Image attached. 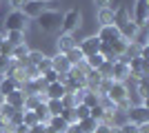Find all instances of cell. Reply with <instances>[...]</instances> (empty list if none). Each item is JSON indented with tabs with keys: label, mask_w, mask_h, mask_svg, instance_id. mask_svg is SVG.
I'll list each match as a JSON object with an SVG mask.
<instances>
[{
	"label": "cell",
	"mask_w": 149,
	"mask_h": 133,
	"mask_svg": "<svg viewBox=\"0 0 149 133\" xmlns=\"http://www.w3.org/2000/svg\"><path fill=\"white\" fill-rule=\"evenodd\" d=\"M2 25H5V31H25L27 29V18L20 9H11V11L5 16Z\"/></svg>",
	"instance_id": "7a4b0ae2"
},
{
	"label": "cell",
	"mask_w": 149,
	"mask_h": 133,
	"mask_svg": "<svg viewBox=\"0 0 149 133\" xmlns=\"http://www.w3.org/2000/svg\"><path fill=\"white\" fill-rule=\"evenodd\" d=\"M38 104H42L40 95H25V104H22V109H25V111H33Z\"/></svg>",
	"instance_id": "83f0119b"
},
{
	"label": "cell",
	"mask_w": 149,
	"mask_h": 133,
	"mask_svg": "<svg viewBox=\"0 0 149 133\" xmlns=\"http://www.w3.org/2000/svg\"><path fill=\"white\" fill-rule=\"evenodd\" d=\"M5 42V33H0V44Z\"/></svg>",
	"instance_id": "f907efd6"
},
{
	"label": "cell",
	"mask_w": 149,
	"mask_h": 133,
	"mask_svg": "<svg viewBox=\"0 0 149 133\" xmlns=\"http://www.w3.org/2000/svg\"><path fill=\"white\" fill-rule=\"evenodd\" d=\"M118 29V33H120V38L123 40H127V42H131V40H136L138 38V33H140V29L136 27V22L134 20H127V22H123L120 27H116Z\"/></svg>",
	"instance_id": "8fae6325"
},
{
	"label": "cell",
	"mask_w": 149,
	"mask_h": 133,
	"mask_svg": "<svg viewBox=\"0 0 149 133\" xmlns=\"http://www.w3.org/2000/svg\"><path fill=\"white\" fill-rule=\"evenodd\" d=\"M78 124V129H80V133H96V127H98L100 122H96L93 118H85V120L76 122Z\"/></svg>",
	"instance_id": "7402d4cb"
},
{
	"label": "cell",
	"mask_w": 149,
	"mask_h": 133,
	"mask_svg": "<svg viewBox=\"0 0 149 133\" xmlns=\"http://www.w3.org/2000/svg\"><path fill=\"white\" fill-rule=\"evenodd\" d=\"M102 62H105V58L100 56V53H96V56H87V58H85V64H87L91 71H98V67H100Z\"/></svg>",
	"instance_id": "4316f807"
},
{
	"label": "cell",
	"mask_w": 149,
	"mask_h": 133,
	"mask_svg": "<svg viewBox=\"0 0 149 133\" xmlns=\"http://www.w3.org/2000/svg\"><path fill=\"white\" fill-rule=\"evenodd\" d=\"M111 84H113V80H111V78H102V82L98 84V91H96V93H98L100 98H102V95H107V91L111 89Z\"/></svg>",
	"instance_id": "4dcf8cb0"
},
{
	"label": "cell",
	"mask_w": 149,
	"mask_h": 133,
	"mask_svg": "<svg viewBox=\"0 0 149 133\" xmlns=\"http://www.w3.org/2000/svg\"><path fill=\"white\" fill-rule=\"evenodd\" d=\"M129 64L123 62V60H116V62L111 64V80L113 82H127L129 80Z\"/></svg>",
	"instance_id": "30bf717a"
},
{
	"label": "cell",
	"mask_w": 149,
	"mask_h": 133,
	"mask_svg": "<svg viewBox=\"0 0 149 133\" xmlns=\"http://www.w3.org/2000/svg\"><path fill=\"white\" fill-rule=\"evenodd\" d=\"M82 104L85 107H96V104H100V95L96 93V91H89V89H85V95H82Z\"/></svg>",
	"instance_id": "603a6c76"
},
{
	"label": "cell",
	"mask_w": 149,
	"mask_h": 133,
	"mask_svg": "<svg viewBox=\"0 0 149 133\" xmlns=\"http://www.w3.org/2000/svg\"><path fill=\"white\" fill-rule=\"evenodd\" d=\"M147 71H149V64L145 58H131L129 60V78H136V80H140V78L147 76Z\"/></svg>",
	"instance_id": "9c48e42d"
},
{
	"label": "cell",
	"mask_w": 149,
	"mask_h": 133,
	"mask_svg": "<svg viewBox=\"0 0 149 133\" xmlns=\"http://www.w3.org/2000/svg\"><path fill=\"white\" fill-rule=\"evenodd\" d=\"M96 18H98L100 27L113 25V7H102V9H98V13H96Z\"/></svg>",
	"instance_id": "e0dca14e"
},
{
	"label": "cell",
	"mask_w": 149,
	"mask_h": 133,
	"mask_svg": "<svg viewBox=\"0 0 149 133\" xmlns=\"http://www.w3.org/2000/svg\"><path fill=\"white\" fill-rule=\"evenodd\" d=\"M127 122H131V124H145V122H149V107H143V104H138V107H131L129 111H127Z\"/></svg>",
	"instance_id": "8992f818"
},
{
	"label": "cell",
	"mask_w": 149,
	"mask_h": 133,
	"mask_svg": "<svg viewBox=\"0 0 149 133\" xmlns=\"http://www.w3.org/2000/svg\"><path fill=\"white\" fill-rule=\"evenodd\" d=\"M49 69H51V58L47 56V58H45V60H42V62L38 64V71H40V76H42L45 71H49Z\"/></svg>",
	"instance_id": "7bdbcfd3"
},
{
	"label": "cell",
	"mask_w": 149,
	"mask_h": 133,
	"mask_svg": "<svg viewBox=\"0 0 149 133\" xmlns=\"http://www.w3.org/2000/svg\"><path fill=\"white\" fill-rule=\"evenodd\" d=\"M16 111H18V109H13L11 104H7V102H2V104H0V115H2L7 122H9V118H11Z\"/></svg>",
	"instance_id": "1f68e13d"
},
{
	"label": "cell",
	"mask_w": 149,
	"mask_h": 133,
	"mask_svg": "<svg viewBox=\"0 0 149 133\" xmlns=\"http://www.w3.org/2000/svg\"><path fill=\"white\" fill-rule=\"evenodd\" d=\"M47 127H49L54 133H65L69 124H67L65 120H62V115H51V118H49V122H47Z\"/></svg>",
	"instance_id": "ac0fdd59"
},
{
	"label": "cell",
	"mask_w": 149,
	"mask_h": 133,
	"mask_svg": "<svg viewBox=\"0 0 149 133\" xmlns=\"http://www.w3.org/2000/svg\"><path fill=\"white\" fill-rule=\"evenodd\" d=\"M33 115H36L38 118V122H40V124H47V122H49V111H47V107H45V102L42 104H38L36 109H33Z\"/></svg>",
	"instance_id": "d4e9b609"
},
{
	"label": "cell",
	"mask_w": 149,
	"mask_h": 133,
	"mask_svg": "<svg viewBox=\"0 0 149 133\" xmlns=\"http://www.w3.org/2000/svg\"><path fill=\"white\" fill-rule=\"evenodd\" d=\"M29 47H27V42L22 44H16V47H11V56H9V60L11 62H18V60H22V58H27V53H29Z\"/></svg>",
	"instance_id": "d6986e66"
},
{
	"label": "cell",
	"mask_w": 149,
	"mask_h": 133,
	"mask_svg": "<svg viewBox=\"0 0 149 133\" xmlns=\"http://www.w3.org/2000/svg\"><path fill=\"white\" fill-rule=\"evenodd\" d=\"M60 115H62V120L67 122V124H76V122H78V120H76V111H74V107H71V109H65Z\"/></svg>",
	"instance_id": "d590c367"
},
{
	"label": "cell",
	"mask_w": 149,
	"mask_h": 133,
	"mask_svg": "<svg viewBox=\"0 0 149 133\" xmlns=\"http://www.w3.org/2000/svg\"><path fill=\"white\" fill-rule=\"evenodd\" d=\"M93 5L98 9H102V7H111V0H93Z\"/></svg>",
	"instance_id": "7dc6e473"
},
{
	"label": "cell",
	"mask_w": 149,
	"mask_h": 133,
	"mask_svg": "<svg viewBox=\"0 0 149 133\" xmlns=\"http://www.w3.org/2000/svg\"><path fill=\"white\" fill-rule=\"evenodd\" d=\"M9 69H11V60H9V58H2V56H0V76L5 78Z\"/></svg>",
	"instance_id": "f35d334b"
},
{
	"label": "cell",
	"mask_w": 149,
	"mask_h": 133,
	"mask_svg": "<svg viewBox=\"0 0 149 133\" xmlns=\"http://www.w3.org/2000/svg\"><path fill=\"white\" fill-rule=\"evenodd\" d=\"M100 40H98V36H87L85 40H80L78 42V49L82 51V56L87 58V56H96V53H100Z\"/></svg>",
	"instance_id": "52a82bcc"
},
{
	"label": "cell",
	"mask_w": 149,
	"mask_h": 133,
	"mask_svg": "<svg viewBox=\"0 0 149 133\" xmlns=\"http://www.w3.org/2000/svg\"><path fill=\"white\" fill-rule=\"evenodd\" d=\"M25 2H27V0H9V7H11V9H20Z\"/></svg>",
	"instance_id": "c3c4849f"
},
{
	"label": "cell",
	"mask_w": 149,
	"mask_h": 133,
	"mask_svg": "<svg viewBox=\"0 0 149 133\" xmlns=\"http://www.w3.org/2000/svg\"><path fill=\"white\" fill-rule=\"evenodd\" d=\"M105 98H109V100L113 102V107H116L120 100H127V98H129V89H127V84H125V82H113L111 89L107 91Z\"/></svg>",
	"instance_id": "ba28073f"
},
{
	"label": "cell",
	"mask_w": 149,
	"mask_h": 133,
	"mask_svg": "<svg viewBox=\"0 0 149 133\" xmlns=\"http://www.w3.org/2000/svg\"><path fill=\"white\" fill-rule=\"evenodd\" d=\"M22 111H25V109H22ZM22 124H25V127H29V129L38 124V118L33 115V111H25V113H22Z\"/></svg>",
	"instance_id": "f1b7e54d"
},
{
	"label": "cell",
	"mask_w": 149,
	"mask_h": 133,
	"mask_svg": "<svg viewBox=\"0 0 149 133\" xmlns=\"http://www.w3.org/2000/svg\"><path fill=\"white\" fill-rule=\"evenodd\" d=\"M5 102L11 104L13 109H22V104H25V91H22V89H16L13 93H9L5 98Z\"/></svg>",
	"instance_id": "2e32d148"
},
{
	"label": "cell",
	"mask_w": 149,
	"mask_h": 133,
	"mask_svg": "<svg viewBox=\"0 0 149 133\" xmlns=\"http://www.w3.org/2000/svg\"><path fill=\"white\" fill-rule=\"evenodd\" d=\"M16 89H20V87L13 82L11 78H7V76H5V78H0V95H2V98H7L9 93H13Z\"/></svg>",
	"instance_id": "ffe728a7"
},
{
	"label": "cell",
	"mask_w": 149,
	"mask_h": 133,
	"mask_svg": "<svg viewBox=\"0 0 149 133\" xmlns=\"http://www.w3.org/2000/svg\"><path fill=\"white\" fill-rule=\"evenodd\" d=\"M138 133H149V122H145V124H138Z\"/></svg>",
	"instance_id": "681fc988"
},
{
	"label": "cell",
	"mask_w": 149,
	"mask_h": 133,
	"mask_svg": "<svg viewBox=\"0 0 149 133\" xmlns=\"http://www.w3.org/2000/svg\"><path fill=\"white\" fill-rule=\"evenodd\" d=\"M102 115H105V109L100 107V104H96V107H91V109H89V118H93L96 122H100V120H102Z\"/></svg>",
	"instance_id": "e575fe53"
},
{
	"label": "cell",
	"mask_w": 149,
	"mask_h": 133,
	"mask_svg": "<svg viewBox=\"0 0 149 133\" xmlns=\"http://www.w3.org/2000/svg\"><path fill=\"white\" fill-rule=\"evenodd\" d=\"M96 36H98L100 42H105V44H109V42H113V40H118V38H120V33H118V29H116V25L100 27Z\"/></svg>",
	"instance_id": "5bb4252c"
},
{
	"label": "cell",
	"mask_w": 149,
	"mask_h": 133,
	"mask_svg": "<svg viewBox=\"0 0 149 133\" xmlns=\"http://www.w3.org/2000/svg\"><path fill=\"white\" fill-rule=\"evenodd\" d=\"M65 93H67V89H65V84H62V82H51V84L45 87V95H47V100H62Z\"/></svg>",
	"instance_id": "9a60e30c"
},
{
	"label": "cell",
	"mask_w": 149,
	"mask_h": 133,
	"mask_svg": "<svg viewBox=\"0 0 149 133\" xmlns=\"http://www.w3.org/2000/svg\"><path fill=\"white\" fill-rule=\"evenodd\" d=\"M36 20H38V25H40V31H42V33H56L58 29H60L62 16H60V11H56V9H45Z\"/></svg>",
	"instance_id": "6da1fadb"
},
{
	"label": "cell",
	"mask_w": 149,
	"mask_h": 133,
	"mask_svg": "<svg viewBox=\"0 0 149 133\" xmlns=\"http://www.w3.org/2000/svg\"><path fill=\"white\" fill-rule=\"evenodd\" d=\"M118 133H138V127L131 124V122H125V124L118 127Z\"/></svg>",
	"instance_id": "60d3db41"
},
{
	"label": "cell",
	"mask_w": 149,
	"mask_h": 133,
	"mask_svg": "<svg viewBox=\"0 0 149 133\" xmlns=\"http://www.w3.org/2000/svg\"><path fill=\"white\" fill-rule=\"evenodd\" d=\"M74 111H76V120L78 122L85 120V118H89V107H85V104H76Z\"/></svg>",
	"instance_id": "836d02e7"
},
{
	"label": "cell",
	"mask_w": 149,
	"mask_h": 133,
	"mask_svg": "<svg viewBox=\"0 0 149 133\" xmlns=\"http://www.w3.org/2000/svg\"><path fill=\"white\" fill-rule=\"evenodd\" d=\"M40 2H54V0H40Z\"/></svg>",
	"instance_id": "816d5d0a"
},
{
	"label": "cell",
	"mask_w": 149,
	"mask_h": 133,
	"mask_svg": "<svg viewBox=\"0 0 149 133\" xmlns=\"http://www.w3.org/2000/svg\"><path fill=\"white\" fill-rule=\"evenodd\" d=\"M45 107H47L49 115H60L62 111H65V104H62V100H47V102H45Z\"/></svg>",
	"instance_id": "cb8c5ba5"
},
{
	"label": "cell",
	"mask_w": 149,
	"mask_h": 133,
	"mask_svg": "<svg viewBox=\"0 0 149 133\" xmlns=\"http://www.w3.org/2000/svg\"><path fill=\"white\" fill-rule=\"evenodd\" d=\"M129 16H131V20L136 22L138 29L147 27V22H149V0H136V5H134Z\"/></svg>",
	"instance_id": "277c9868"
},
{
	"label": "cell",
	"mask_w": 149,
	"mask_h": 133,
	"mask_svg": "<svg viewBox=\"0 0 149 133\" xmlns=\"http://www.w3.org/2000/svg\"><path fill=\"white\" fill-rule=\"evenodd\" d=\"M65 56H67V60H69L71 67H76V64H80L82 60H85V56H82V51L78 49V47H74V49L69 51V53H65Z\"/></svg>",
	"instance_id": "484cf974"
},
{
	"label": "cell",
	"mask_w": 149,
	"mask_h": 133,
	"mask_svg": "<svg viewBox=\"0 0 149 133\" xmlns=\"http://www.w3.org/2000/svg\"><path fill=\"white\" fill-rule=\"evenodd\" d=\"M51 69L56 71L58 76H67L69 71H71V64H69L67 56H65V53H56V56H51Z\"/></svg>",
	"instance_id": "4fadbf2b"
},
{
	"label": "cell",
	"mask_w": 149,
	"mask_h": 133,
	"mask_svg": "<svg viewBox=\"0 0 149 133\" xmlns=\"http://www.w3.org/2000/svg\"><path fill=\"white\" fill-rule=\"evenodd\" d=\"M138 95H140V100H147V80H145V78H140V80H138Z\"/></svg>",
	"instance_id": "74e56055"
},
{
	"label": "cell",
	"mask_w": 149,
	"mask_h": 133,
	"mask_svg": "<svg viewBox=\"0 0 149 133\" xmlns=\"http://www.w3.org/2000/svg\"><path fill=\"white\" fill-rule=\"evenodd\" d=\"M131 107H134V104H131V100H129V98H127V100H120L118 104H116V113H118V111H123V113H127V111H129Z\"/></svg>",
	"instance_id": "b9f144b4"
},
{
	"label": "cell",
	"mask_w": 149,
	"mask_h": 133,
	"mask_svg": "<svg viewBox=\"0 0 149 133\" xmlns=\"http://www.w3.org/2000/svg\"><path fill=\"white\" fill-rule=\"evenodd\" d=\"M111 60H105V62L98 67V73H100V78H111Z\"/></svg>",
	"instance_id": "d6a6232c"
},
{
	"label": "cell",
	"mask_w": 149,
	"mask_h": 133,
	"mask_svg": "<svg viewBox=\"0 0 149 133\" xmlns=\"http://www.w3.org/2000/svg\"><path fill=\"white\" fill-rule=\"evenodd\" d=\"M80 25H82V13L78 9H69L62 13V22H60L62 33H74L76 29H80Z\"/></svg>",
	"instance_id": "3957f363"
},
{
	"label": "cell",
	"mask_w": 149,
	"mask_h": 133,
	"mask_svg": "<svg viewBox=\"0 0 149 133\" xmlns=\"http://www.w3.org/2000/svg\"><path fill=\"white\" fill-rule=\"evenodd\" d=\"M29 133H47V124H40V122H38L36 127L29 129Z\"/></svg>",
	"instance_id": "ee69618b"
},
{
	"label": "cell",
	"mask_w": 149,
	"mask_h": 133,
	"mask_svg": "<svg viewBox=\"0 0 149 133\" xmlns=\"http://www.w3.org/2000/svg\"><path fill=\"white\" fill-rule=\"evenodd\" d=\"M25 69V78L27 80H38L40 78V71H38V67H33V64H27V67H22Z\"/></svg>",
	"instance_id": "f546056e"
},
{
	"label": "cell",
	"mask_w": 149,
	"mask_h": 133,
	"mask_svg": "<svg viewBox=\"0 0 149 133\" xmlns=\"http://www.w3.org/2000/svg\"><path fill=\"white\" fill-rule=\"evenodd\" d=\"M9 131H11V127H9V122H7L5 118L0 115V133H9Z\"/></svg>",
	"instance_id": "f6af8a7d"
},
{
	"label": "cell",
	"mask_w": 149,
	"mask_h": 133,
	"mask_svg": "<svg viewBox=\"0 0 149 133\" xmlns=\"http://www.w3.org/2000/svg\"><path fill=\"white\" fill-rule=\"evenodd\" d=\"M40 78H42V82H45V84L58 82V73H56V71H54V69H49V71H45V73H42V76H40Z\"/></svg>",
	"instance_id": "8d00e7d4"
},
{
	"label": "cell",
	"mask_w": 149,
	"mask_h": 133,
	"mask_svg": "<svg viewBox=\"0 0 149 133\" xmlns=\"http://www.w3.org/2000/svg\"><path fill=\"white\" fill-rule=\"evenodd\" d=\"M9 133H29V127H25V124H16V127H11Z\"/></svg>",
	"instance_id": "bcb514c9"
},
{
	"label": "cell",
	"mask_w": 149,
	"mask_h": 133,
	"mask_svg": "<svg viewBox=\"0 0 149 133\" xmlns=\"http://www.w3.org/2000/svg\"><path fill=\"white\" fill-rule=\"evenodd\" d=\"M22 113H25V111H22V109H18V111H16V113H13L11 118H9V127H16V124H22Z\"/></svg>",
	"instance_id": "ab89813d"
},
{
	"label": "cell",
	"mask_w": 149,
	"mask_h": 133,
	"mask_svg": "<svg viewBox=\"0 0 149 133\" xmlns=\"http://www.w3.org/2000/svg\"><path fill=\"white\" fill-rule=\"evenodd\" d=\"M78 47V40L71 36V33H60L56 40V53H69V51Z\"/></svg>",
	"instance_id": "7c38bea8"
},
{
	"label": "cell",
	"mask_w": 149,
	"mask_h": 133,
	"mask_svg": "<svg viewBox=\"0 0 149 133\" xmlns=\"http://www.w3.org/2000/svg\"><path fill=\"white\" fill-rule=\"evenodd\" d=\"M5 42L9 44V47H16V44H22V42H27V40H25V31H7V36H5Z\"/></svg>",
	"instance_id": "44dd1931"
},
{
	"label": "cell",
	"mask_w": 149,
	"mask_h": 133,
	"mask_svg": "<svg viewBox=\"0 0 149 133\" xmlns=\"http://www.w3.org/2000/svg\"><path fill=\"white\" fill-rule=\"evenodd\" d=\"M45 9H49V2H40V0H27L25 5L20 7V11L25 13L27 20H31V18L36 20L38 16L45 11Z\"/></svg>",
	"instance_id": "5b68a950"
}]
</instances>
